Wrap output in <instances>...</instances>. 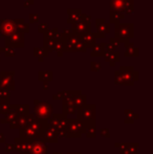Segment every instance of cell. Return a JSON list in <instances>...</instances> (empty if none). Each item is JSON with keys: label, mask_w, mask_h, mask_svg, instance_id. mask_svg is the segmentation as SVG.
<instances>
[{"label": "cell", "mask_w": 153, "mask_h": 154, "mask_svg": "<svg viewBox=\"0 0 153 154\" xmlns=\"http://www.w3.org/2000/svg\"><path fill=\"white\" fill-rule=\"evenodd\" d=\"M101 69V64L98 62H91V70H100Z\"/></svg>", "instance_id": "d4e9b609"}, {"label": "cell", "mask_w": 153, "mask_h": 154, "mask_svg": "<svg viewBox=\"0 0 153 154\" xmlns=\"http://www.w3.org/2000/svg\"><path fill=\"white\" fill-rule=\"evenodd\" d=\"M4 55H5V57L10 58V57H15V55H16V53H15L14 48H5L4 49Z\"/></svg>", "instance_id": "44dd1931"}, {"label": "cell", "mask_w": 153, "mask_h": 154, "mask_svg": "<svg viewBox=\"0 0 153 154\" xmlns=\"http://www.w3.org/2000/svg\"><path fill=\"white\" fill-rule=\"evenodd\" d=\"M133 29H134V25L132 23H128V24H115V37L113 38L118 41V43L127 42V41H130L131 38H133Z\"/></svg>", "instance_id": "6da1fadb"}, {"label": "cell", "mask_w": 153, "mask_h": 154, "mask_svg": "<svg viewBox=\"0 0 153 154\" xmlns=\"http://www.w3.org/2000/svg\"><path fill=\"white\" fill-rule=\"evenodd\" d=\"M47 23H40L38 26V32H41V34H44L45 32L47 31Z\"/></svg>", "instance_id": "cb8c5ba5"}, {"label": "cell", "mask_w": 153, "mask_h": 154, "mask_svg": "<svg viewBox=\"0 0 153 154\" xmlns=\"http://www.w3.org/2000/svg\"><path fill=\"white\" fill-rule=\"evenodd\" d=\"M93 36H94V38H100V39H104L105 38V34H102V32H94L93 34Z\"/></svg>", "instance_id": "83f0119b"}, {"label": "cell", "mask_w": 153, "mask_h": 154, "mask_svg": "<svg viewBox=\"0 0 153 154\" xmlns=\"http://www.w3.org/2000/svg\"><path fill=\"white\" fill-rule=\"evenodd\" d=\"M105 60L107 62L110 63V66H115V63L120 61L121 59V54L118 51H115V53H111V54H107V55L104 56Z\"/></svg>", "instance_id": "4fadbf2b"}, {"label": "cell", "mask_w": 153, "mask_h": 154, "mask_svg": "<svg viewBox=\"0 0 153 154\" xmlns=\"http://www.w3.org/2000/svg\"><path fill=\"white\" fill-rule=\"evenodd\" d=\"M105 45H106V43H104V42L94 44L93 46H92L91 57H104L105 56Z\"/></svg>", "instance_id": "8fae6325"}, {"label": "cell", "mask_w": 153, "mask_h": 154, "mask_svg": "<svg viewBox=\"0 0 153 154\" xmlns=\"http://www.w3.org/2000/svg\"><path fill=\"white\" fill-rule=\"evenodd\" d=\"M34 0H25L24 3H23V6H24L25 8H29V5H32V4H34Z\"/></svg>", "instance_id": "4316f807"}, {"label": "cell", "mask_w": 153, "mask_h": 154, "mask_svg": "<svg viewBox=\"0 0 153 154\" xmlns=\"http://www.w3.org/2000/svg\"><path fill=\"white\" fill-rule=\"evenodd\" d=\"M68 18H67V23H74L80 21V17L82 15V10L81 8H68L67 10Z\"/></svg>", "instance_id": "8992f818"}, {"label": "cell", "mask_w": 153, "mask_h": 154, "mask_svg": "<svg viewBox=\"0 0 153 154\" xmlns=\"http://www.w3.org/2000/svg\"><path fill=\"white\" fill-rule=\"evenodd\" d=\"M54 47H55V40L43 37V48L45 49V51L47 54L50 53V51H54Z\"/></svg>", "instance_id": "5bb4252c"}, {"label": "cell", "mask_w": 153, "mask_h": 154, "mask_svg": "<svg viewBox=\"0 0 153 154\" xmlns=\"http://www.w3.org/2000/svg\"><path fill=\"white\" fill-rule=\"evenodd\" d=\"M39 21V15L38 14H29V23H37Z\"/></svg>", "instance_id": "7402d4cb"}, {"label": "cell", "mask_w": 153, "mask_h": 154, "mask_svg": "<svg viewBox=\"0 0 153 154\" xmlns=\"http://www.w3.org/2000/svg\"><path fill=\"white\" fill-rule=\"evenodd\" d=\"M70 31H72V34L81 37L82 35L85 34V32H91V24H90V23L82 22V21H78V22L72 24Z\"/></svg>", "instance_id": "277c9868"}, {"label": "cell", "mask_w": 153, "mask_h": 154, "mask_svg": "<svg viewBox=\"0 0 153 154\" xmlns=\"http://www.w3.org/2000/svg\"><path fill=\"white\" fill-rule=\"evenodd\" d=\"M134 11V1L133 0H128V3L126 5V8H125L124 14H131Z\"/></svg>", "instance_id": "d6986e66"}, {"label": "cell", "mask_w": 153, "mask_h": 154, "mask_svg": "<svg viewBox=\"0 0 153 154\" xmlns=\"http://www.w3.org/2000/svg\"><path fill=\"white\" fill-rule=\"evenodd\" d=\"M34 54H35V57L38 58L39 61H43V59L45 57H47V55H48L43 47H35L34 48Z\"/></svg>", "instance_id": "2e32d148"}, {"label": "cell", "mask_w": 153, "mask_h": 154, "mask_svg": "<svg viewBox=\"0 0 153 154\" xmlns=\"http://www.w3.org/2000/svg\"><path fill=\"white\" fill-rule=\"evenodd\" d=\"M80 21H82V22H86V23H90V21H91V17H90L89 15L82 14L81 17H80Z\"/></svg>", "instance_id": "603a6c76"}, {"label": "cell", "mask_w": 153, "mask_h": 154, "mask_svg": "<svg viewBox=\"0 0 153 154\" xmlns=\"http://www.w3.org/2000/svg\"><path fill=\"white\" fill-rule=\"evenodd\" d=\"M4 49H5V47H0V55H1V53H3Z\"/></svg>", "instance_id": "f1b7e54d"}, {"label": "cell", "mask_w": 153, "mask_h": 154, "mask_svg": "<svg viewBox=\"0 0 153 154\" xmlns=\"http://www.w3.org/2000/svg\"><path fill=\"white\" fill-rule=\"evenodd\" d=\"M16 31H17V29H16V24H15L14 19L3 18L0 20V35H1V36L8 37Z\"/></svg>", "instance_id": "3957f363"}, {"label": "cell", "mask_w": 153, "mask_h": 154, "mask_svg": "<svg viewBox=\"0 0 153 154\" xmlns=\"http://www.w3.org/2000/svg\"><path fill=\"white\" fill-rule=\"evenodd\" d=\"M15 24H16V29L18 32H22L23 35L26 34V32H29V23L25 22V20L23 18H17L14 19Z\"/></svg>", "instance_id": "30bf717a"}, {"label": "cell", "mask_w": 153, "mask_h": 154, "mask_svg": "<svg viewBox=\"0 0 153 154\" xmlns=\"http://www.w3.org/2000/svg\"><path fill=\"white\" fill-rule=\"evenodd\" d=\"M44 38H49L53 39V40H60L61 39V34H60L59 29L57 27H54L51 29H47L46 32L43 34Z\"/></svg>", "instance_id": "7c38bea8"}, {"label": "cell", "mask_w": 153, "mask_h": 154, "mask_svg": "<svg viewBox=\"0 0 153 154\" xmlns=\"http://www.w3.org/2000/svg\"><path fill=\"white\" fill-rule=\"evenodd\" d=\"M125 18V15L123 13H118V12H110V23H115L118 24L120 23L121 20Z\"/></svg>", "instance_id": "9a60e30c"}, {"label": "cell", "mask_w": 153, "mask_h": 154, "mask_svg": "<svg viewBox=\"0 0 153 154\" xmlns=\"http://www.w3.org/2000/svg\"><path fill=\"white\" fill-rule=\"evenodd\" d=\"M80 38H81L82 42H83V44L85 45L86 48H87V47H92L94 44H96V38H94V36H93V32H85V34L82 35Z\"/></svg>", "instance_id": "9c48e42d"}, {"label": "cell", "mask_w": 153, "mask_h": 154, "mask_svg": "<svg viewBox=\"0 0 153 154\" xmlns=\"http://www.w3.org/2000/svg\"><path fill=\"white\" fill-rule=\"evenodd\" d=\"M24 46V35L16 31L12 35L5 37V48H15V47Z\"/></svg>", "instance_id": "7a4b0ae2"}, {"label": "cell", "mask_w": 153, "mask_h": 154, "mask_svg": "<svg viewBox=\"0 0 153 154\" xmlns=\"http://www.w3.org/2000/svg\"><path fill=\"white\" fill-rule=\"evenodd\" d=\"M96 26L98 29L99 32H102V34H108L110 32V24L106 22L104 18H98L96 20Z\"/></svg>", "instance_id": "ba28073f"}, {"label": "cell", "mask_w": 153, "mask_h": 154, "mask_svg": "<svg viewBox=\"0 0 153 154\" xmlns=\"http://www.w3.org/2000/svg\"><path fill=\"white\" fill-rule=\"evenodd\" d=\"M115 47L112 46L111 44H109V43H106V45H105V55L115 53Z\"/></svg>", "instance_id": "ffe728a7"}, {"label": "cell", "mask_w": 153, "mask_h": 154, "mask_svg": "<svg viewBox=\"0 0 153 154\" xmlns=\"http://www.w3.org/2000/svg\"><path fill=\"white\" fill-rule=\"evenodd\" d=\"M109 44H111L112 46H115V48H116V47H118V45L120 44V43H118L115 38H110V39H109Z\"/></svg>", "instance_id": "484cf974"}, {"label": "cell", "mask_w": 153, "mask_h": 154, "mask_svg": "<svg viewBox=\"0 0 153 154\" xmlns=\"http://www.w3.org/2000/svg\"><path fill=\"white\" fill-rule=\"evenodd\" d=\"M128 0H110V12H118L124 14Z\"/></svg>", "instance_id": "5b68a950"}, {"label": "cell", "mask_w": 153, "mask_h": 154, "mask_svg": "<svg viewBox=\"0 0 153 154\" xmlns=\"http://www.w3.org/2000/svg\"><path fill=\"white\" fill-rule=\"evenodd\" d=\"M125 44V48H126V51H125V57H139V48L135 47L134 43L130 42V41H127V42L124 43Z\"/></svg>", "instance_id": "52a82bcc"}, {"label": "cell", "mask_w": 153, "mask_h": 154, "mask_svg": "<svg viewBox=\"0 0 153 154\" xmlns=\"http://www.w3.org/2000/svg\"><path fill=\"white\" fill-rule=\"evenodd\" d=\"M39 79L51 80L53 79V72L51 71H39Z\"/></svg>", "instance_id": "ac0fdd59"}, {"label": "cell", "mask_w": 153, "mask_h": 154, "mask_svg": "<svg viewBox=\"0 0 153 154\" xmlns=\"http://www.w3.org/2000/svg\"><path fill=\"white\" fill-rule=\"evenodd\" d=\"M34 1H35V0H34Z\"/></svg>", "instance_id": "f546056e"}, {"label": "cell", "mask_w": 153, "mask_h": 154, "mask_svg": "<svg viewBox=\"0 0 153 154\" xmlns=\"http://www.w3.org/2000/svg\"><path fill=\"white\" fill-rule=\"evenodd\" d=\"M54 51H57L58 57H62V55H63V44H62L61 40H55V47H54Z\"/></svg>", "instance_id": "e0dca14e"}]
</instances>
